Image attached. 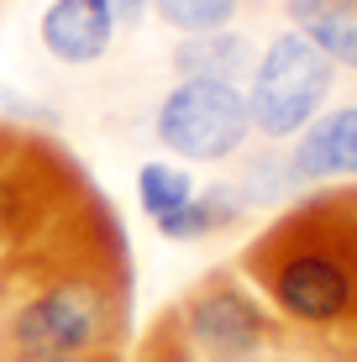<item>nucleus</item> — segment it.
<instances>
[{"label": "nucleus", "mask_w": 357, "mask_h": 362, "mask_svg": "<svg viewBox=\"0 0 357 362\" xmlns=\"http://www.w3.org/2000/svg\"><path fill=\"white\" fill-rule=\"evenodd\" d=\"M200 184H194L189 163H174V158H147L137 168V210L147 221H163L189 199Z\"/></svg>", "instance_id": "obj_12"}, {"label": "nucleus", "mask_w": 357, "mask_h": 362, "mask_svg": "<svg viewBox=\"0 0 357 362\" xmlns=\"http://www.w3.org/2000/svg\"><path fill=\"white\" fill-rule=\"evenodd\" d=\"M131 341V252L121 221L84 236L0 299V362H47L127 352Z\"/></svg>", "instance_id": "obj_2"}, {"label": "nucleus", "mask_w": 357, "mask_h": 362, "mask_svg": "<svg viewBox=\"0 0 357 362\" xmlns=\"http://www.w3.org/2000/svg\"><path fill=\"white\" fill-rule=\"evenodd\" d=\"M289 147V163L300 173L305 189H326V184H357V100L326 105Z\"/></svg>", "instance_id": "obj_6"}, {"label": "nucleus", "mask_w": 357, "mask_h": 362, "mask_svg": "<svg viewBox=\"0 0 357 362\" xmlns=\"http://www.w3.org/2000/svg\"><path fill=\"white\" fill-rule=\"evenodd\" d=\"M105 11H110V21H116L121 32H137L147 21V0H105Z\"/></svg>", "instance_id": "obj_15"}, {"label": "nucleus", "mask_w": 357, "mask_h": 362, "mask_svg": "<svg viewBox=\"0 0 357 362\" xmlns=\"http://www.w3.org/2000/svg\"><path fill=\"white\" fill-rule=\"evenodd\" d=\"M257 58V42L242 27H221V32H189L168 47V69L174 79H221V84H242Z\"/></svg>", "instance_id": "obj_8"}, {"label": "nucleus", "mask_w": 357, "mask_h": 362, "mask_svg": "<svg viewBox=\"0 0 357 362\" xmlns=\"http://www.w3.org/2000/svg\"><path fill=\"white\" fill-rule=\"evenodd\" d=\"M331 90H336V64L321 47L300 27L274 32L257 47L247 79H242L252 136L257 142H294L331 105Z\"/></svg>", "instance_id": "obj_4"}, {"label": "nucleus", "mask_w": 357, "mask_h": 362, "mask_svg": "<svg viewBox=\"0 0 357 362\" xmlns=\"http://www.w3.org/2000/svg\"><path fill=\"white\" fill-rule=\"evenodd\" d=\"M127 362H200V352L189 346V336H184V320L174 305H163L153 315V326L137 336V346H131Z\"/></svg>", "instance_id": "obj_14"}, {"label": "nucleus", "mask_w": 357, "mask_h": 362, "mask_svg": "<svg viewBox=\"0 0 357 362\" xmlns=\"http://www.w3.org/2000/svg\"><path fill=\"white\" fill-rule=\"evenodd\" d=\"M247 6H263V0H247Z\"/></svg>", "instance_id": "obj_17"}, {"label": "nucleus", "mask_w": 357, "mask_h": 362, "mask_svg": "<svg viewBox=\"0 0 357 362\" xmlns=\"http://www.w3.org/2000/svg\"><path fill=\"white\" fill-rule=\"evenodd\" d=\"M47 362H127V352H90V357H47Z\"/></svg>", "instance_id": "obj_16"}, {"label": "nucleus", "mask_w": 357, "mask_h": 362, "mask_svg": "<svg viewBox=\"0 0 357 362\" xmlns=\"http://www.w3.org/2000/svg\"><path fill=\"white\" fill-rule=\"evenodd\" d=\"M121 27L110 21L105 0H47L37 16V42L53 64L64 69H90L116 47Z\"/></svg>", "instance_id": "obj_7"}, {"label": "nucleus", "mask_w": 357, "mask_h": 362, "mask_svg": "<svg viewBox=\"0 0 357 362\" xmlns=\"http://www.w3.org/2000/svg\"><path fill=\"white\" fill-rule=\"evenodd\" d=\"M153 142L174 163L221 168L252 147V116L242 84L221 79H174L153 105Z\"/></svg>", "instance_id": "obj_5"}, {"label": "nucleus", "mask_w": 357, "mask_h": 362, "mask_svg": "<svg viewBox=\"0 0 357 362\" xmlns=\"http://www.w3.org/2000/svg\"><path fill=\"white\" fill-rule=\"evenodd\" d=\"M231 184H237V194L247 199V210H284L294 199L305 194L300 173L289 163V147L284 142H257V147H242L237 158H231Z\"/></svg>", "instance_id": "obj_10"}, {"label": "nucleus", "mask_w": 357, "mask_h": 362, "mask_svg": "<svg viewBox=\"0 0 357 362\" xmlns=\"http://www.w3.org/2000/svg\"><path fill=\"white\" fill-rule=\"evenodd\" d=\"M242 11H247V0H147V16H158L168 32H179V37L237 27Z\"/></svg>", "instance_id": "obj_13"}, {"label": "nucleus", "mask_w": 357, "mask_h": 362, "mask_svg": "<svg viewBox=\"0 0 357 362\" xmlns=\"http://www.w3.org/2000/svg\"><path fill=\"white\" fill-rule=\"evenodd\" d=\"M279 11L336 64V74L357 79V0H279Z\"/></svg>", "instance_id": "obj_11"}, {"label": "nucleus", "mask_w": 357, "mask_h": 362, "mask_svg": "<svg viewBox=\"0 0 357 362\" xmlns=\"http://www.w3.org/2000/svg\"><path fill=\"white\" fill-rule=\"evenodd\" d=\"M116 221L95 179L42 127L0 121V299Z\"/></svg>", "instance_id": "obj_3"}, {"label": "nucleus", "mask_w": 357, "mask_h": 362, "mask_svg": "<svg viewBox=\"0 0 357 362\" xmlns=\"http://www.w3.org/2000/svg\"><path fill=\"white\" fill-rule=\"evenodd\" d=\"M247 216H252V210H247V199L237 194V184H231V179H216V184H200V189H194V194L174 210V216L153 221V231L163 236V242L194 247V242H211V236L237 231Z\"/></svg>", "instance_id": "obj_9"}, {"label": "nucleus", "mask_w": 357, "mask_h": 362, "mask_svg": "<svg viewBox=\"0 0 357 362\" xmlns=\"http://www.w3.org/2000/svg\"><path fill=\"white\" fill-rule=\"evenodd\" d=\"M237 273L310 362H357V184L305 189L242 247Z\"/></svg>", "instance_id": "obj_1"}]
</instances>
